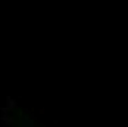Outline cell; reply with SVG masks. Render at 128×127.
Returning <instances> with one entry per match:
<instances>
[]
</instances>
